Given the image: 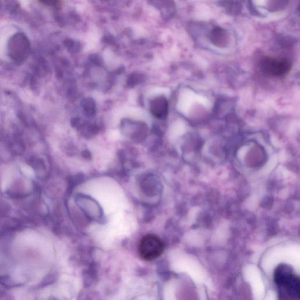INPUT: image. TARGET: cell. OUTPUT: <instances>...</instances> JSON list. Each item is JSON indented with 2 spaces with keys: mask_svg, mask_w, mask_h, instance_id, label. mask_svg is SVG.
Masks as SVG:
<instances>
[{
  "mask_svg": "<svg viewBox=\"0 0 300 300\" xmlns=\"http://www.w3.org/2000/svg\"><path fill=\"white\" fill-rule=\"evenodd\" d=\"M274 280L281 299H295L300 297L299 275L294 272L293 267L282 263L275 268Z\"/></svg>",
  "mask_w": 300,
  "mask_h": 300,
  "instance_id": "6da1fadb",
  "label": "cell"
},
{
  "mask_svg": "<svg viewBox=\"0 0 300 300\" xmlns=\"http://www.w3.org/2000/svg\"><path fill=\"white\" fill-rule=\"evenodd\" d=\"M291 66L290 60L285 58L266 57L261 62L262 71L265 74L273 77L286 75L290 71Z\"/></svg>",
  "mask_w": 300,
  "mask_h": 300,
  "instance_id": "3957f363",
  "label": "cell"
},
{
  "mask_svg": "<svg viewBox=\"0 0 300 300\" xmlns=\"http://www.w3.org/2000/svg\"><path fill=\"white\" fill-rule=\"evenodd\" d=\"M164 244L157 235H145L140 242L139 253L143 260L151 262L159 258L164 250Z\"/></svg>",
  "mask_w": 300,
  "mask_h": 300,
  "instance_id": "7a4b0ae2",
  "label": "cell"
},
{
  "mask_svg": "<svg viewBox=\"0 0 300 300\" xmlns=\"http://www.w3.org/2000/svg\"><path fill=\"white\" fill-rule=\"evenodd\" d=\"M152 114L159 119H165L168 112V103L165 97L160 96L154 100L151 104Z\"/></svg>",
  "mask_w": 300,
  "mask_h": 300,
  "instance_id": "277c9868",
  "label": "cell"
},
{
  "mask_svg": "<svg viewBox=\"0 0 300 300\" xmlns=\"http://www.w3.org/2000/svg\"><path fill=\"white\" fill-rule=\"evenodd\" d=\"M40 2L46 5H52L55 2L56 0H39Z\"/></svg>",
  "mask_w": 300,
  "mask_h": 300,
  "instance_id": "8992f818",
  "label": "cell"
},
{
  "mask_svg": "<svg viewBox=\"0 0 300 300\" xmlns=\"http://www.w3.org/2000/svg\"><path fill=\"white\" fill-rule=\"evenodd\" d=\"M84 110L86 111L89 115H93L95 111V104L92 99H87L84 100L83 103Z\"/></svg>",
  "mask_w": 300,
  "mask_h": 300,
  "instance_id": "5b68a950",
  "label": "cell"
}]
</instances>
